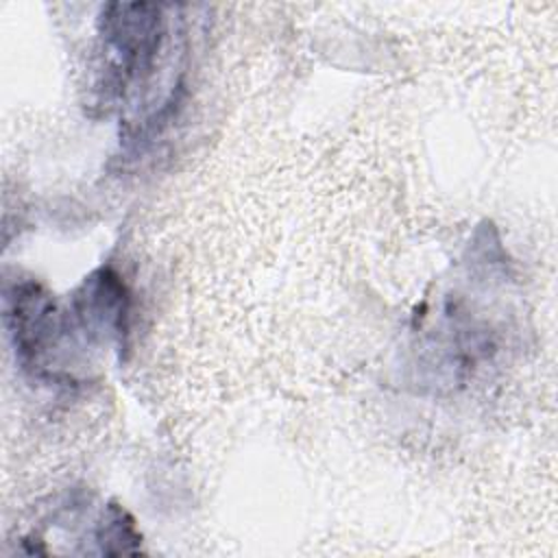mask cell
<instances>
[{"label": "cell", "mask_w": 558, "mask_h": 558, "mask_svg": "<svg viewBox=\"0 0 558 558\" xmlns=\"http://www.w3.org/2000/svg\"><path fill=\"white\" fill-rule=\"evenodd\" d=\"M166 33L163 9L153 2H109L98 17L107 81L116 94L142 83L155 65Z\"/></svg>", "instance_id": "1"}, {"label": "cell", "mask_w": 558, "mask_h": 558, "mask_svg": "<svg viewBox=\"0 0 558 558\" xmlns=\"http://www.w3.org/2000/svg\"><path fill=\"white\" fill-rule=\"evenodd\" d=\"M4 323L20 362L46 371V360L65 329L52 296L37 281H17L4 290Z\"/></svg>", "instance_id": "2"}, {"label": "cell", "mask_w": 558, "mask_h": 558, "mask_svg": "<svg viewBox=\"0 0 558 558\" xmlns=\"http://www.w3.org/2000/svg\"><path fill=\"white\" fill-rule=\"evenodd\" d=\"M129 290L120 275L107 266L94 270L72 294V316L89 340L120 347L129 333Z\"/></svg>", "instance_id": "3"}, {"label": "cell", "mask_w": 558, "mask_h": 558, "mask_svg": "<svg viewBox=\"0 0 558 558\" xmlns=\"http://www.w3.org/2000/svg\"><path fill=\"white\" fill-rule=\"evenodd\" d=\"M142 536L135 530L133 519L120 506H107L98 527H96V543L100 545L102 554H135L140 549Z\"/></svg>", "instance_id": "4"}]
</instances>
